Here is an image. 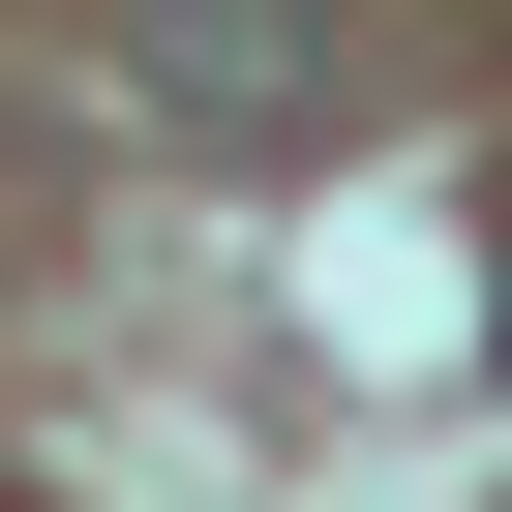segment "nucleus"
I'll return each mask as SVG.
<instances>
[{
    "label": "nucleus",
    "mask_w": 512,
    "mask_h": 512,
    "mask_svg": "<svg viewBox=\"0 0 512 512\" xmlns=\"http://www.w3.org/2000/svg\"><path fill=\"white\" fill-rule=\"evenodd\" d=\"M151 121L302 151V121H332V31H302V0H151Z\"/></svg>",
    "instance_id": "1"
}]
</instances>
